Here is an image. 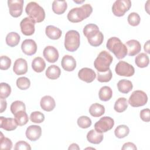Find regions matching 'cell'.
I'll list each match as a JSON object with an SVG mask.
<instances>
[{"mask_svg": "<svg viewBox=\"0 0 150 150\" xmlns=\"http://www.w3.org/2000/svg\"><path fill=\"white\" fill-rule=\"evenodd\" d=\"M23 0H8V6L10 15L14 18L20 16L23 11Z\"/></svg>", "mask_w": 150, "mask_h": 150, "instance_id": "11", "label": "cell"}, {"mask_svg": "<svg viewBox=\"0 0 150 150\" xmlns=\"http://www.w3.org/2000/svg\"><path fill=\"white\" fill-rule=\"evenodd\" d=\"M128 101L124 97H120L118 98L114 106V108L117 112H122L128 108Z\"/></svg>", "mask_w": 150, "mask_h": 150, "instance_id": "32", "label": "cell"}, {"mask_svg": "<svg viewBox=\"0 0 150 150\" xmlns=\"http://www.w3.org/2000/svg\"><path fill=\"white\" fill-rule=\"evenodd\" d=\"M115 73L120 76L131 77L135 73L134 67L130 64L124 61H120L115 66Z\"/></svg>", "mask_w": 150, "mask_h": 150, "instance_id": "10", "label": "cell"}, {"mask_svg": "<svg viewBox=\"0 0 150 150\" xmlns=\"http://www.w3.org/2000/svg\"><path fill=\"white\" fill-rule=\"evenodd\" d=\"M148 96L142 90H135L130 96L128 103L133 107H141L146 104Z\"/></svg>", "mask_w": 150, "mask_h": 150, "instance_id": "7", "label": "cell"}, {"mask_svg": "<svg viewBox=\"0 0 150 150\" xmlns=\"http://www.w3.org/2000/svg\"><path fill=\"white\" fill-rule=\"evenodd\" d=\"M77 124L78 125L83 129L87 128L91 125L92 122L91 119L87 116H81L77 119Z\"/></svg>", "mask_w": 150, "mask_h": 150, "instance_id": "40", "label": "cell"}, {"mask_svg": "<svg viewBox=\"0 0 150 150\" xmlns=\"http://www.w3.org/2000/svg\"><path fill=\"white\" fill-rule=\"evenodd\" d=\"M125 45L127 49V54L129 56H135L141 52V43L137 40H129L125 43Z\"/></svg>", "mask_w": 150, "mask_h": 150, "instance_id": "17", "label": "cell"}, {"mask_svg": "<svg viewBox=\"0 0 150 150\" xmlns=\"http://www.w3.org/2000/svg\"><path fill=\"white\" fill-rule=\"evenodd\" d=\"M78 77L81 80L89 83L94 81L96 77V74L91 69L84 67L79 70Z\"/></svg>", "mask_w": 150, "mask_h": 150, "instance_id": "13", "label": "cell"}, {"mask_svg": "<svg viewBox=\"0 0 150 150\" xmlns=\"http://www.w3.org/2000/svg\"><path fill=\"white\" fill-rule=\"evenodd\" d=\"M90 115L94 117H100L105 112L104 107L98 103H94L89 108Z\"/></svg>", "mask_w": 150, "mask_h": 150, "instance_id": "26", "label": "cell"}, {"mask_svg": "<svg viewBox=\"0 0 150 150\" xmlns=\"http://www.w3.org/2000/svg\"><path fill=\"white\" fill-rule=\"evenodd\" d=\"M21 38L19 35L15 32H12L9 33L6 36V43L10 47H15L17 46L20 41Z\"/></svg>", "mask_w": 150, "mask_h": 150, "instance_id": "28", "label": "cell"}, {"mask_svg": "<svg viewBox=\"0 0 150 150\" xmlns=\"http://www.w3.org/2000/svg\"><path fill=\"white\" fill-rule=\"evenodd\" d=\"M16 86L20 90H25L29 88L30 86V80L26 77H21L16 80Z\"/></svg>", "mask_w": 150, "mask_h": 150, "instance_id": "36", "label": "cell"}, {"mask_svg": "<svg viewBox=\"0 0 150 150\" xmlns=\"http://www.w3.org/2000/svg\"><path fill=\"white\" fill-rule=\"evenodd\" d=\"M122 150H126V149H131V150H136L137 149V146L135 145L132 143V142H126L125 143L122 147L121 148Z\"/></svg>", "mask_w": 150, "mask_h": 150, "instance_id": "46", "label": "cell"}, {"mask_svg": "<svg viewBox=\"0 0 150 150\" xmlns=\"http://www.w3.org/2000/svg\"><path fill=\"white\" fill-rule=\"evenodd\" d=\"M117 87L120 92L124 94H127L132 90L133 85L131 81L126 79H122L118 82Z\"/></svg>", "mask_w": 150, "mask_h": 150, "instance_id": "27", "label": "cell"}, {"mask_svg": "<svg viewBox=\"0 0 150 150\" xmlns=\"http://www.w3.org/2000/svg\"><path fill=\"white\" fill-rule=\"evenodd\" d=\"M25 12L35 23L42 22L45 18V12L43 8L35 2L28 3L26 6Z\"/></svg>", "mask_w": 150, "mask_h": 150, "instance_id": "4", "label": "cell"}, {"mask_svg": "<svg viewBox=\"0 0 150 150\" xmlns=\"http://www.w3.org/2000/svg\"><path fill=\"white\" fill-rule=\"evenodd\" d=\"M67 8V4L66 1H54L52 4L53 11L57 14H63Z\"/></svg>", "mask_w": 150, "mask_h": 150, "instance_id": "25", "label": "cell"}, {"mask_svg": "<svg viewBox=\"0 0 150 150\" xmlns=\"http://www.w3.org/2000/svg\"><path fill=\"white\" fill-rule=\"evenodd\" d=\"M144 50L147 53H150L149 52V40H148L146 43L144 45Z\"/></svg>", "mask_w": 150, "mask_h": 150, "instance_id": "49", "label": "cell"}, {"mask_svg": "<svg viewBox=\"0 0 150 150\" xmlns=\"http://www.w3.org/2000/svg\"><path fill=\"white\" fill-rule=\"evenodd\" d=\"M74 2L76 3H83V2H84V1H74Z\"/></svg>", "mask_w": 150, "mask_h": 150, "instance_id": "50", "label": "cell"}, {"mask_svg": "<svg viewBox=\"0 0 150 150\" xmlns=\"http://www.w3.org/2000/svg\"><path fill=\"white\" fill-rule=\"evenodd\" d=\"M98 96L100 100L107 101L111 98L112 96V91L110 87L103 86L100 89Z\"/></svg>", "mask_w": 150, "mask_h": 150, "instance_id": "31", "label": "cell"}, {"mask_svg": "<svg viewBox=\"0 0 150 150\" xmlns=\"http://www.w3.org/2000/svg\"><path fill=\"white\" fill-rule=\"evenodd\" d=\"M103 138L104 135L102 133L98 132L94 129H91L87 134V139L88 141L94 144H98L101 143Z\"/></svg>", "mask_w": 150, "mask_h": 150, "instance_id": "23", "label": "cell"}, {"mask_svg": "<svg viewBox=\"0 0 150 150\" xmlns=\"http://www.w3.org/2000/svg\"><path fill=\"white\" fill-rule=\"evenodd\" d=\"M129 132V129L128 126L125 125H118L114 131V134L116 137L118 138H123L127 137Z\"/></svg>", "mask_w": 150, "mask_h": 150, "instance_id": "34", "label": "cell"}, {"mask_svg": "<svg viewBox=\"0 0 150 150\" xmlns=\"http://www.w3.org/2000/svg\"><path fill=\"white\" fill-rule=\"evenodd\" d=\"M131 6V1L129 0H117L115 1L112 6L113 14L118 17L124 15Z\"/></svg>", "mask_w": 150, "mask_h": 150, "instance_id": "8", "label": "cell"}, {"mask_svg": "<svg viewBox=\"0 0 150 150\" xmlns=\"http://www.w3.org/2000/svg\"><path fill=\"white\" fill-rule=\"evenodd\" d=\"M107 48L114 54L118 59H124L127 54V49L121 40L117 37H111L108 39Z\"/></svg>", "mask_w": 150, "mask_h": 150, "instance_id": "3", "label": "cell"}, {"mask_svg": "<svg viewBox=\"0 0 150 150\" xmlns=\"http://www.w3.org/2000/svg\"><path fill=\"white\" fill-rule=\"evenodd\" d=\"M30 120L35 123H41L45 120V115L40 111H34L30 114Z\"/></svg>", "mask_w": 150, "mask_h": 150, "instance_id": "42", "label": "cell"}, {"mask_svg": "<svg viewBox=\"0 0 150 150\" xmlns=\"http://www.w3.org/2000/svg\"><path fill=\"white\" fill-rule=\"evenodd\" d=\"M12 147V142L11 140L4 136L2 132H1L0 136V148L1 149H11Z\"/></svg>", "mask_w": 150, "mask_h": 150, "instance_id": "38", "label": "cell"}, {"mask_svg": "<svg viewBox=\"0 0 150 150\" xmlns=\"http://www.w3.org/2000/svg\"><path fill=\"white\" fill-rule=\"evenodd\" d=\"M11 93V86L6 83L0 84V98L5 99L9 96Z\"/></svg>", "mask_w": 150, "mask_h": 150, "instance_id": "37", "label": "cell"}, {"mask_svg": "<svg viewBox=\"0 0 150 150\" xmlns=\"http://www.w3.org/2000/svg\"><path fill=\"white\" fill-rule=\"evenodd\" d=\"M114 125V120L107 116L101 117L99 121L96 122L94 124L95 130L100 133L106 132L111 129Z\"/></svg>", "mask_w": 150, "mask_h": 150, "instance_id": "9", "label": "cell"}, {"mask_svg": "<svg viewBox=\"0 0 150 150\" xmlns=\"http://www.w3.org/2000/svg\"><path fill=\"white\" fill-rule=\"evenodd\" d=\"M21 49L25 54L31 56L36 53L37 45L33 39H25L22 43Z\"/></svg>", "mask_w": 150, "mask_h": 150, "instance_id": "16", "label": "cell"}, {"mask_svg": "<svg viewBox=\"0 0 150 150\" xmlns=\"http://www.w3.org/2000/svg\"><path fill=\"white\" fill-rule=\"evenodd\" d=\"M83 32L91 46L97 47L102 44L104 40V35L99 30L98 26L96 24L89 23L86 25Z\"/></svg>", "mask_w": 150, "mask_h": 150, "instance_id": "1", "label": "cell"}, {"mask_svg": "<svg viewBox=\"0 0 150 150\" xmlns=\"http://www.w3.org/2000/svg\"><path fill=\"white\" fill-rule=\"evenodd\" d=\"M113 58L107 51H101L94 62V67L98 72H105L110 69V66L112 63Z\"/></svg>", "mask_w": 150, "mask_h": 150, "instance_id": "5", "label": "cell"}, {"mask_svg": "<svg viewBox=\"0 0 150 150\" xmlns=\"http://www.w3.org/2000/svg\"><path fill=\"white\" fill-rule=\"evenodd\" d=\"M93 8L90 4L71 9L67 14L68 20L72 23H78L87 18L92 13Z\"/></svg>", "mask_w": 150, "mask_h": 150, "instance_id": "2", "label": "cell"}, {"mask_svg": "<svg viewBox=\"0 0 150 150\" xmlns=\"http://www.w3.org/2000/svg\"><path fill=\"white\" fill-rule=\"evenodd\" d=\"M40 105L43 110L49 112L55 108L56 103L52 97L50 96H45L41 98Z\"/></svg>", "mask_w": 150, "mask_h": 150, "instance_id": "21", "label": "cell"}, {"mask_svg": "<svg viewBox=\"0 0 150 150\" xmlns=\"http://www.w3.org/2000/svg\"><path fill=\"white\" fill-rule=\"evenodd\" d=\"M14 149L15 150H30L31 147L28 142L24 141H19L15 144Z\"/></svg>", "mask_w": 150, "mask_h": 150, "instance_id": "44", "label": "cell"}, {"mask_svg": "<svg viewBox=\"0 0 150 150\" xmlns=\"http://www.w3.org/2000/svg\"><path fill=\"white\" fill-rule=\"evenodd\" d=\"M15 120L17 124L19 126H23L26 124L29 121L28 115L26 111H21L16 113L15 115Z\"/></svg>", "mask_w": 150, "mask_h": 150, "instance_id": "33", "label": "cell"}, {"mask_svg": "<svg viewBox=\"0 0 150 150\" xmlns=\"http://www.w3.org/2000/svg\"><path fill=\"white\" fill-rule=\"evenodd\" d=\"M13 70L17 75H22L28 71V63L25 59L19 58L14 63Z\"/></svg>", "mask_w": 150, "mask_h": 150, "instance_id": "18", "label": "cell"}, {"mask_svg": "<svg viewBox=\"0 0 150 150\" xmlns=\"http://www.w3.org/2000/svg\"><path fill=\"white\" fill-rule=\"evenodd\" d=\"M127 20H128V23L130 25L132 26H136L139 24L141 21V18L139 15L137 13L132 12L129 14Z\"/></svg>", "mask_w": 150, "mask_h": 150, "instance_id": "41", "label": "cell"}, {"mask_svg": "<svg viewBox=\"0 0 150 150\" xmlns=\"http://www.w3.org/2000/svg\"><path fill=\"white\" fill-rule=\"evenodd\" d=\"M11 111L13 115H15L19 111H26V106L23 102L21 101H13L11 105Z\"/></svg>", "mask_w": 150, "mask_h": 150, "instance_id": "35", "label": "cell"}, {"mask_svg": "<svg viewBox=\"0 0 150 150\" xmlns=\"http://www.w3.org/2000/svg\"><path fill=\"white\" fill-rule=\"evenodd\" d=\"M69 150L70 149H78L79 150L80 149V147L79 146V145L77 144H75V143H73V144H71L69 148H68Z\"/></svg>", "mask_w": 150, "mask_h": 150, "instance_id": "48", "label": "cell"}, {"mask_svg": "<svg viewBox=\"0 0 150 150\" xmlns=\"http://www.w3.org/2000/svg\"><path fill=\"white\" fill-rule=\"evenodd\" d=\"M35 22L29 17L23 19L20 23V27L22 33L26 36L32 35L35 30Z\"/></svg>", "mask_w": 150, "mask_h": 150, "instance_id": "12", "label": "cell"}, {"mask_svg": "<svg viewBox=\"0 0 150 150\" xmlns=\"http://www.w3.org/2000/svg\"><path fill=\"white\" fill-rule=\"evenodd\" d=\"M18 125L15 119L12 118H5L2 116L0 117V127L6 131L15 130Z\"/></svg>", "mask_w": 150, "mask_h": 150, "instance_id": "19", "label": "cell"}, {"mask_svg": "<svg viewBox=\"0 0 150 150\" xmlns=\"http://www.w3.org/2000/svg\"><path fill=\"white\" fill-rule=\"evenodd\" d=\"M112 76V74L110 69L105 72H98L97 80L101 83L108 82L111 80Z\"/></svg>", "mask_w": 150, "mask_h": 150, "instance_id": "39", "label": "cell"}, {"mask_svg": "<svg viewBox=\"0 0 150 150\" xmlns=\"http://www.w3.org/2000/svg\"><path fill=\"white\" fill-rule=\"evenodd\" d=\"M80 44L79 33L75 30H69L65 35L64 47L69 52H74L78 49Z\"/></svg>", "mask_w": 150, "mask_h": 150, "instance_id": "6", "label": "cell"}, {"mask_svg": "<svg viewBox=\"0 0 150 150\" xmlns=\"http://www.w3.org/2000/svg\"><path fill=\"white\" fill-rule=\"evenodd\" d=\"M0 102H1V113H2L6 108L7 106V103L5 99L0 98Z\"/></svg>", "mask_w": 150, "mask_h": 150, "instance_id": "47", "label": "cell"}, {"mask_svg": "<svg viewBox=\"0 0 150 150\" xmlns=\"http://www.w3.org/2000/svg\"><path fill=\"white\" fill-rule=\"evenodd\" d=\"M61 74L60 69L56 65H51L47 68L46 70V77L51 80H56L58 79Z\"/></svg>", "mask_w": 150, "mask_h": 150, "instance_id": "24", "label": "cell"}, {"mask_svg": "<svg viewBox=\"0 0 150 150\" xmlns=\"http://www.w3.org/2000/svg\"><path fill=\"white\" fill-rule=\"evenodd\" d=\"M61 64L64 70L67 71H71L74 70L76 67V62L73 56L65 55L62 59Z\"/></svg>", "mask_w": 150, "mask_h": 150, "instance_id": "20", "label": "cell"}, {"mask_svg": "<svg viewBox=\"0 0 150 150\" xmlns=\"http://www.w3.org/2000/svg\"><path fill=\"white\" fill-rule=\"evenodd\" d=\"M11 64V60L6 56H1L0 61V69L1 70H6L8 69Z\"/></svg>", "mask_w": 150, "mask_h": 150, "instance_id": "43", "label": "cell"}, {"mask_svg": "<svg viewBox=\"0 0 150 150\" xmlns=\"http://www.w3.org/2000/svg\"><path fill=\"white\" fill-rule=\"evenodd\" d=\"M32 67L35 72L40 73L45 70L46 67V63L42 57H36L32 62Z\"/></svg>", "mask_w": 150, "mask_h": 150, "instance_id": "29", "label": "cell"}, {"mask_svg": "<svg viewBox=\"0 0 150 150\" xmlns=\"http://www.w3.org/2000/svg\"><path fill=\"white\" fill-rule=\"evenodd\" d=\"M43 54L45 59L49 63H54L59 59V52L56 48L52 46H47L43 50Z\"/></svg>", "mask_w": 150, "mask_h": 150, "instance_id": "14", "label": "cell"}, {"mask_svg": "<svg viewBox=\"0 0 150 150\" xmlns=\"http://www.w3.org/2000/svg\"><path fill=\"white\" fill-rule=\"evenodd\" d=\"M45 33L46 36L49 39L53 40H57L61 37L62 32L59 28L54 26L49 25L46 28Z\"/></svg>", "mask_w": 150, "mask_h": 150, "instance_id": "22", "label": "cell"}, {"mask_svg": "<svg viewBox=\"0 0 150 150\" xmlns=\"http://www.w3.org/2000/svg\"><path fill=\"white\" fill-rule=\"evenodd\" d=\"M135 63L138 67H146L148 66L149 63V57L145 53H141L135 57Z\"/></svg>", "mask_w": 150, "mask_h": 150, "instance_id": "30", "label": "cell"}, {"mask_svg": "<svg viewBox=\"0 0 150 150\" xmlns=\"http://www.w3.org/2000/svg\"><path fill=\"white\" fill-rule=\"evenodd\" d=\"M140 118L145 122H149L150 121V110L149 108H145L140 111Z\"/></svg>", "mask_w": 150, "mask_h": 150, "instance_id": "45", "label": "cell"}, {"mask_svg": "<svg viewBox=\"0 0 150 150\" xmlns=\"http://www.w3.org/2000/svg\"><path fill=\"white\" fill-rule=\"evenodd\" d=\"M25 134L29 140L35 141L38 140L42 135L41 127L37 125H30L27 128Z\"/></svg>", "mask_w": 150, "mask_h": 150, "instance_id": "15", "label": "cell"}]
</instances>
